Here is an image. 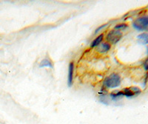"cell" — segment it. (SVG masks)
I'll return each instance as SVG.
<instances>
[{"instance_id": "obj_1", "label": "cell", "mask_w": 148, "mask_h": 124, "mask_svg": "<svg viewBox=\"0 0 148 124\" xmlns=\"http://www.w3.org/2000/svg\"><path fill=\"white\" fill-rule=\"evenodd\" d=\"M121 83V78L119 74L113 73L105 77L103 81V85L108 88H115L120 86Z\"/></svg>"}, {"instance_id": "obj_2", "label": "cell", "mask_w": 148, "mask_h": 124, "mask_svg": "<svg viewBox=\"0 0 148 124\" xmlns=\"http://www.w3.org/2000/svg\"><path fill=\"white\" fill-rule=\"evenodd\" d=\"M133 27L138 31H148V15L142 16L135 19Z\"/></svg>"}, {"instance_id": "obj_3", "label": "cell", "mask_w": 148, "mask_h": 124, "mask_svg": "<svg viewBox=\"0 0 148 124\" xmlns=\"http://www.w3.org/2000/svg\"><path fill=\"white\" fill-rule=\"evenodd\" d=\"M123 34L120 31H117V30H111L108 33L106 36V40L107 43H110V44L115 45L117 43H119L120 39L122 38Z\"/></svg>"}, {"instance_id": "obj_4", "label": "cell", "mask_w": 148, "mask_h": 124, "mask_svg": "<svg viewBox=\"0 0 148 124\" xmlns=\"http://www.w3.org/2000/svg\"><path fill=\"white\" fill-rule=\"evenodd\" d=\"M123 96L126 97H133L139 95L141 93V90L138 87L132 86L129 88H125L121 90Z\"/></svg>"}, {"instance_id": "obj_5", "label": "cell", "mask_w": 148, "mask_h": 124, "mask_svg": "<svg viewBox=\"0 0 148 124\" xmlns=\"http://www.w3.org/2000/svg\"><path fill=\"white\" fill-rule=\"evenodd\" d=\"M74 65L73 62H71L68 66V76H67V84L69 86H71L73 84V73H74Z\"/></svg>"}, {"instance_id": "obj_6", "label": "cell", "mask_w": 148, "mask_h": 124, "mask_svg": "<svg viewBox=\"0 0 148 124\" xmlns=\"http://www.w3.org/2000/svg\"><path fill=\"white\" fill-rule=\"evenodd\" d=\"M138 42L140 44L147 45L148 44V33H141L137 37Z\"/></svg>"}, {"instance_id": "obj_7", "label": "cell", "mask_w": 148, "mask_h": 124, "mask_svg": "<svg viewBox=\"0 0 148 124\" xmlns=\"http://www.w3.org/2000/svg\"><path fill=\"white\" fill-rule=\"evenodd\" d=\"M104 37V34H100V35H99L96 38H95V39L91 42L90 48H95V47H97V46L99 45L101 43V42L103 41Z\"/></svg>"}, {"instance_id": "obj_8", "label": "cell", "mask_w": 148, "mask_h": 124, "mask_svg": "<svg viewBox=\"0 0 148 124\" xmlns=\"http://www.w3.org/2000/svg\"><path fill=\"white\" fill-rule=\"evenodd\" d=\"M99 46V49L98 50V51H99V52L102 53V54L108 52V51H109L111 48V45L110 44V43H107V42L106 43H101Z\"/></svg>"}, {"instance_id": "obj_9", "label": "cell", "mask_w": 148, "mask_h": 124, "mask_svg": "<svg viewBox=\"0 0 148 124\" xmlns=\"http://www.w3.org/2000/svg\"><path fill=\"white\" fill-rule=\"evenodd\" d=\"M39 67L40 68H44V67H48V68H53V65L52 62L49 59H44L40 62L39 64Z\"/></svg>"}, {"instance_id": "obj_10", "label": "cell", "mask_w": 148, "mask_h": 124, "mask_svg": "<svg viewBox=\"0 0 148 124\" xmlns=\"http://www.w3.org/2000/svg\"><path fill=\"white\" fill-rule=\"evenodd\" d=\"M127 28V25L126 23H121V24L116 25L115 26L114 29L115 30H117V31H121V30H124V29Z\"/></svg>"}, {"instance_id": "obj_11", "label": "cell", "mask_w": 148, "mask_h": 124, "mask_svg": "<svg viewBox=\"0 0 148 124\" xmlns=\"http://www.w3.org/2000/svg\"><path fill=\"white\" fill-rule=\"evenodd\" d=\"M108 23H107V24H104V25H101L100 26V27H99V28H97L96 29V31H95V33H96V34H97L98 32H99V31H100L101 30V29H103L104 28H105L106 27L107 25H108Z\"/></svg>"}, {"instance_id": "obj_12", "label": "cell", "mask_w": 148, "mask_h": 124, "mask_svg": "<svg viewBox=\"0 0 148 124\" xmlns=\"http://www.w3.org/2000/svg\"><path fill=\"white\" fill-rule=\"evenodd\" d=\"M143 66H144V68H145L146 71H148V57L147 58L146 60H145V62H144Z\"/></svg>"}, {"instance_id": "obj_13", "label": "cell", "mask_w": 148, "mask_h": 124, "mask_svg": "<svg viewBox=\"0 0 148 124\" xmlns=\"http://www.w3.org/2000/svg\"><path fill=\"white\" fill-rule=\"evenodd\" d=\"M147 81H148V73H146V76H145V83H144V85H145V86L146 85Z\"/></svg>"}]
</instances>
